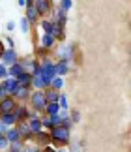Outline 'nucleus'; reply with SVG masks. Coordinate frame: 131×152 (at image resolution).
<instances>
[{"label": "nucleus", "instance_id": "f257e3e1", "mask_svg": "<svg viewBox=\"0 0 131 152\" xmlns=\"http://www.w3.org/2000/svg\"><path fill=\"white\" fill-rule=\"evenodd\" d=\"M49 135H51V145L55 148H64V147H68L69 141H71V130L66 128V126L52 128L49 132Z\"/></svg>", "mask_w": 131, "mask_h": 152}, {"label": "nucleus", "instance_id": "f03ea898", "mask_svg": "<svg viewBox=\"0 0 131 152\" xmlns=\"http://www.w3.org/2000/svg\"><path fill=\"white\" fill-rule=\"evenodd\" d=\"M47 105V100H45V92L43 90H32L30 92V98H28V107L36 113L43 115V109Z\"/></svg>", "mask_w": 131, "mask_h": 152}, {"label": "nucleus", "instance_id": "7ed1b4c3", "mask_svg": "<svg viewBox=\"0 0 131 152\" xmlns=\"http://www.w3.org/2000/svg\"><path fill=\"white\" fill-rule=\"evenodd\" d=\"M77 53V45L75 43H60L56 49V60H66V62H73Z\"/></svg>", "mask_w": 131, "mask_h": 152}, {"label": "nucleus", "instance_id": "20e7f679", "mask_svg": "<svg viewBox=\"0 0 131 152\" xmlns=\"http://www.w3.org/2000/svg\"><path fill=\"white\" fill-rule=\"evenodd\" d=\"M36 11H38V15L43 19V17H49L51 11H52V0H36L34 4Z\"/></svg>", "mask_w": 131, "mask_h": 152}, {"label": "nucleus", "instance_id": "39448f33", "mask_svg": "<svg viewBox=\"0 0 131 152\" xmlns=\"http://www.w3.org/2000/svg\"><path fill=\"white\" fill-rule=\"evenodd\" d=\"M0 86H2V90H4L6 96H13L17 92V88H19V83H17L15 77H6V79L0 81Z\"/></svg>", "mask_w": 131, "mask_h": 152}, {"label": "nucleus", "instance_id": "423d86ee", "mask_svg": "<svg viewBox=\"0 0 131 152\" xmlns=\"http://www.w3.org/2000/svg\"><path fill=\"white\" fill-rule=\"evenodd\" d=\"M19 58H21V56H19V53H17V49H9V47H6L2 58H0V62H2L6 68H9L11 64H15L17 60H19Z\"/></svg>", "mask_w": 131, "mask_h": 152}, {"label": "nucleus", "instance_id": "0eeeda50", "mask_svg": "<svg viewBox=\"0 0 131 152\" xmlns=\"http://www.w3.org/2000/svg\"><path fill=\"white\" fill-rule=\"evenodd\" d=\"M17 100L13 96H4L2 100H0V115L2 113H11V111H15V107H17Z\"/></svg>", "mask_w": 131, "mask_h": 152}, {"label": "nucleus", "instance_id": "6e6552de", "mask_svg": "<svg viewBox=\"0 0 131 152\" xmlns=\"http://www.w3.org/2000/svg\"><path fill=\"white\" fill-rule=\"evenodd\" d=\"M49 19L52 23H56V25H60V26H66V23H68V13H64V11L56 6V8H52Z\"/></svg>", "mask_w": 131, "mask_h": 152}, {"label": "nucleus", "instance_id": "1a4fd4ad", "mask_svg": "<svg viewBox=\"0 0 131 152\" xmlns=\"http://www.w3.org/2000/svg\"><path fill=\"white\" fill-rule=\"evenodd\" d=\"M17 132H19V135H21V141L23 143H26V141H32V137H34V133L30 132V128H28L26 124V120L25 122H17Z\"/></svg>", "mask_w": 131, "mask_h": 152}, {"label": "nucleus", "instance_id": "9d476101", "mask_svg": "<svg viewBox=\"0 0 131 152\" xmlns=\"http://www.w3.org/2000/svg\"><path fill=\"white\" fill-rule=\"evenodd\" d=\"M71 72V64L66 60H55V73L56 77H66Z\"/></svg>", "mask_w": 131, "mask_h": 152}, {"label": "nucleus", "instance_id": "9b49d317", "mask_svg": "<svg viewBox=\"0 0 131 152\" xmlns=\"http://www.w3.org/2000/svg\"><path fill=\"white\" fill-rule=\"evenodd\" d=\"M30 92H32L30 86H19V88H17V92L13 94V98L17 100V103H28Z\"/></svg>", "mask_w": 131, "mask_h": 152}, {"label": "nucleus", "instance_id": "f8f14e48", "mask_svg": "<svg viewBox=\"0 0 131 152\" xmlns=\"http://www.w3.org/2000/svg\"><path fill=\"white\" fill-rule=\"evenodd\" d=\"M32 141L36 145H39V147H45V145H51V135H49V132H47V130H41L38 133H34Z\"/></svg>", "mask_w": 131, "mask_h": 152}, {"label": "nucleus", "instance_id": "ddd939ff", "mask_svg": "<svg viewBox=\"0 0 131 152\" xmlns=\"http://www.w3.org/2000/svg\"><path fill=\"white\" fill-rule=\"evenodd\" d=\"M39 47H43L45 51H52L56 47V39L52 38V36H49V34H41V38H39Z\"/></svg>", "mask_w": 131, "mask_h": 152}, {"label": "nucleus", "instance_id": "4468645a", "mask_svg": "<svg viewBox=\"0 0 131 152\" xmlns=\"http://www.w3.org/2000/svg\"><path fill=\"white\" fill-rule=\"evenodd\" d=\"M0 122H2L4 126H8V128H13V126H17L19 118H17L15 111H11V113H2L0 115Z\"/></svg>", "mask_w": 131, "mask_h": 152}, {"label": "nucleus", "instance_id": "2eb2a0df", "mask_svg": "<svg viewBox=\"0 0 131 152\" xmlns=\"http://www.w3.org/2000/svg\"><path fill=\"white\" fill-rule=\"evenodd\" d=\"M28 113H30V107H28V103H19L15 107V115L17 118H19V122H25L28 118Z\"/></svg>", "mask_w": 131, "mask_h": 152}, {"label": "nucleus", "instance_id": "dca6fc26", "mask_svg": "<svg viewBox=\"0 0 131 152\" xmlns=\"http://www.w3.org/2000/svg\"><path fill=\"white\" fill-rule=\"evenodd\" d=\"M26 124H28V128H30V132H32V133H38V132L43 130V126H41V115L28 118V120H26Z\"/></svg>", "mask_w": 131, "mask_h": 152}, {"label": "nucleus", "instance_id": "f3484780", "mask_svg": "<svg viewBox=\"0 0 131 152\" xmlns=\"http://www.w3.org/2000/svg\"><path fill=\"white\" fill-rule=\"evenodd\" d=\"M39 28H41V34H49V36H52V21L49 19V17H43V19H39Z\"/></svg>", "mask_w": 131, "mask_h": 152}, {"label": "nucleus", "instance_id": "a211bd4d", "mask_svg": "<svg viewBox=\"0 0 131 152\" xmlns=\"http://www.w3.org/2000/svg\"><path fill=\"white\" fill-rule=\"evenodd\" d=\"M25 17L28 19V23L30 25H36V23H39L41 17L38 15V11H36V8L32 6V8H25Z\"/></svg>", "mask_w": 131, "mask_h": 152}, {"label": "nucleus", "instance_id": "6ab92c4d", "mask_svg": "<svg viewBox=\"0 0 131 152\" xmlns=\"http://www.w3.org/2000/svg\"><path fill=\"white\" fill-rule=\"evenodd\" d=\"M60 113V105H58V102H52V103H47L45 109H43V115L45 116H55Z\"/></svg>", "mask_w": 131, "mask_h": 152}, {"label": "nucleus", "instance_id": "aec40b11", "mask_svg": "<svg viewBox=\"0 0 131 152\" xmlns=\"http://www.w3.org/2000/svg\"><path fill=\"white\" fill-rule=\"evenodd\" d=\"M6 139H8V143H19L21 141V135H19V132H17V128H8V132L4 133Z\"/></svg>", "mask_w": 131, "mask_h": 152}, {"label": "nucleus", "instance_id": "412c9836", "mask_svg": "<svg viewBox=\"0 0 131 152\" xmlns=\"http://www.w3.org/2000/svg\"><path fill=\"white\" fill-rule=\"evenodd\" d=\"M23 73V66H21V62L19 60H17L15 64H11V66L8 68V77H19V75Z\"/></svg>", "mask_w": 131, "mask_h": 152}, {"label": "nucleus", "instance_id": "4be33fe9", "mask_svg": "<svg viewBox=\"0 0 131 152\" xmlns=\"http://www.w3.org/2000/svg\"><path fill=\"white\" fill-rule=\"evenodd\" d=\"M17 83H19V86H30L32 85V75L28 72H23L19 77H17ZM32 88V86H30Z\"/></svg>", "mask_w": 131, "mask_h": 152}, {"label": "nucleus", "instance_id": "5701e85b", "mask_svg": "<svg viewBox=\"0 0 131 152\" xmlns=\"http://www.w3.org/2000/svg\"><path fill=\"white\" fill-rule=\"evenodd\" d=\"M45 100L47 103H52V102H58V98H60V92L55 90V88H45Z\"/></svg>", "mask_w": 131, "mask_h": 152}, {"label": "nucleus", "instance_id": "b1692460", "mask_svg": "<svg viewBox=\"0 0 131 152\" xmlns=\"http://www.w3.org/2000/svg\"><path fill=\"white\" fill-rule=\"evenodd\" d=\"M21 152H41V147H39V145H36L34 141H26V143H23Z\"/></svg>", "mask_w": 131, "mask_h": 152}, {"label": "nucleus", "instance_id": "393cba45", "mask_svg": "<svg viewBox=\"0 0 131 152\" xmlns=\"http://www.w3.org/2000/svg\"><path fill=\"white\" fill-rule=\"evenodd\" d=\"M58 105H60V111H69V109H71L69 100H68V94H66V92H60V98H58Z\"/></svg>", "mask_w": 131, "mask_h": 152}, {"label": "nucleus", "instance_id": "a878e982", "mask_svg": "<svg viewBox=\"0 0 131 152\" xmlns=\"http://www.w3.org/2000/svg\"><path fill=\"white\" fill-rule=\"evenodd\" d=\"M64 85H66L64 77H55V79H51V86H49V88H55V90H58V92H62Z\"/></svg>", "mask_w": 131, "mask_h": 152}, {"label": "nucleus", "instance_id": "bb28decb", "mask_svg": "<svg viewBox=\"0 0 131 152\" xmlns=\"http://www.w3.org/2000/svg\"><path fill=\"white\" fill-rule=\"evenodd\" d=\"M69 120H71V124H79L81 122V111L79 109H75V107H71L69 109Z\"/></svg>", "mask_w": 131, "mask_h": 152}, {"label": "nucleus", "instance_id": "cd10ccee", "mask_svg": "<svg viewBox=\"0 0 131 152\" xmlns=\"http://www.w3.org/2000/svg\"><path fill=\"white\" fill-rule=\"evenodd\" d=\"M19 26H21V32H23V34H30V30H32V25L28 23V19H26V17H21V21H19Z\"/></svg>", "mask_w": 131, "mask_h": 152}, {"label": "nucleus", "instance_id": "c85d7f7f", "mask_svg": "<svg viewBox=\"0 0 131 152\" xmlns=\"http://www.w3.org/2000/svg\"><path fill=\"white\" fill-rule=\"evenodd\" d=\"M56 6L64 11V13H68V11L73 8V0H58V4H56Z\"/></svg>", "mask_w": 131, "mask_h": 152}, {"label": "nucleus", "instance_id": "c756f323", "mask_svg": "<svg viewBox=\"0 0 131 152\" xmlns=\"http://www.w3.org/2000/svg\"><path fill=\"white\" fill-rule=\"evenodd\" d=\"M49 55H51V53L45 51L43 47H39V45H38V47H36V51H34V56L38 58V60H41V58H45V56H49Z\"/></svg>", "mask_w": 131, "mask_h": 152}, {"label": "nucleus", "instance_id": "7c9ffc66", "mask_svg": "<svg viewBox=\"0 0 131 152\" xmlns=\"http://www.w3.org/2000/svg\"><path fill=\"white\" fill-rule=\"evenodd\" d=\"M21 148H23V141H19V143H9V147L6 148L4 152H21Z\"/></svg>", "mask_w": 131, "mask_h": 152}, {"label": "nucleus", "instance_id": "2f4dec72", "mask_svg": "<svg viewBox=\"0 0 131 152\" xmlns=\"http://www.w3.org/2000/svg\"><path fill=\"white\" fill-rule=\"evenodd\" d=\"M69 147H71L69 152H84V150L81 148V145H79V141H77V139H71V141H69Z\"/></svg>", "mask_w": 131, "mask_h": 152}, {"label": "nucleus", "instance_id": "473e14b6", "mask_svg": "<svg viewBox=\"0 0 131 152\" xmlns=\"http://www.w3.org/2000/svg\"><path fill=\"white\" fill-rule=\"evenodd\" d=\"M32 90H43V85H41V79L39 77H32Z\"/></svg>", "mask_w": 131, "mask_h": 152}, {"label": "nucleus", "instance_id": "72a5a7b5", "mask_svg": "<svg viewBox=\"0 0 131 152\" xmlns=\"http://www.w3.org/2000/svg\"><path fill=\"white\" fill-rule=\"evenodd\" d=\"M4 43H6V47H9V49H15V39L11 38L9 34H8V36L4 38Z\"/></svg>", "mask_w": 131, "mask_h": 152}, {"label": "nucleus", "instance_id": "f704fd0d", "mask_svg": "<svg viewBox=\"0 0 131 152\" xmlns=\"http://www.w3.org/2000/svg\"><path fill=\"white\" fill-rule=\"evenodd\" d=\"M8 147H9V143H8V139H6V135H0V152H4Z\"/></svg>", "mask_w": 131, "mask_h": 152}, {"label": "nucleus", "instance_id": "c9c22d12", "mask_svg": "<svg viewBox=\"0 0 131 152\" xmlns=\"http://www.w3.org/2000/svg\"><path fill=\"white\" fill-rule=\"evenodd\" d=\"M6 77H8V68H6L2 62H0V81L6 79Z\"/></svg>", "mask_w": 131, "mask_h": 152}, {"label": "nucleus", "instance_id": "e433bc0d", "mask_svg": "<svg viewBox=\"0 0 131 152\" xmlns=\"http://www.w3.org/2000/svg\"><path fill=\"white\" fill-rule=\"evenodd\" d=\"M49 118H51V122H52V124H55V128L62 124V118H60L58 115H55V116H49Z\"/></svg>", "mask_w": 131, "mask_h": 152}, {"label": "nucleus", "instance_id": "4c0bfd02", "mask_svg": "<svg viewBox=\"0 0 131 152\" xmlns=\"http://www.w3.org/2000/svg\"><path fill=\"white\" fill-rule=\"evenodd\" d=\"M15 30V21H8L6 23V32H13Z\"/></svg>", "mask_w": 131, "mask_h": 152}, {"label": "nucleus", "instance_id": "58836bf2", "mask_svg": "<svg viewBox=\"0 0 131 152\" xmlns=\"http://www.w3.org/2000/svg\"><path fill=\"white\" fill-rule=\"evenodd\" d=\"M4 51H6V43H4V39H0V58H2Z\"/></svg>", "mask_w": 131, "mask_h": 152}, {"label": "nucleus", "instance_id": "ea45409f", "mask_svg": "<svg viewBox=\"0 0 131 152\" xmlns=\"http://www.w3.org/2000/svg\"><path fill=\"white\" fill-rule=\"evenodd\" d=\"M6 132H8V126H4L2 122H0V135H4Z\"/></svg>", "mask_w": 131, "mask_h": 152}, {"label": "nucleus", "instance_id": "a19ab883", "mask_svg": "<svg viewBox=\"0 0 131 152\" xmlns=\"http://www.w3.org/2000/svg\"><path fill=\"white\" fill-rule=\"evenodd\" d=\"M17 4H19L21 8H25V0H17Z\"/></svg>", "mask_w": 131, "mask_h": 152}, {"label": "nucleus", "instance_id": "79ce46f5", "mask_svg": "<svg viewBox=\"0 0 131 152\" xmlns=\"http://www.w3.org/2000/svg\"><path fill=\"white\" fill-rule=\"evenodd\" d=\"M6 94H4V90H2V86H0V100H2V98H4Z\"/></svg>", "mask_w": 131, "mask_h": 152}, {"label": "nucleus", "instance_id": "37998d69", "mask_svg": "<svg viewBox=\"0 0 131 152\" xmlns=\"http://www.w3.org/2000/svg\"><path fill=\"white\" fill-rule=\"evenodd\" d=\"M56 152H68V150H66V147H64V148H56Z\"/></svg>", "mask_w": 131, "mask_h": 152}, {"label": "nucleus", "instance_id": "c03bdc74", "mask_svg": "<svg viewBox=\"0 0 131 152\" xmlns=\"http://www.w3.org/2000/svg\"><path fill=\"white\" fill-rule=\"evenodd\" d=\"M52 2H58V0H52Z\"/></svg>", "mask_w": 131, "mask_h": 152}]
</instances>
